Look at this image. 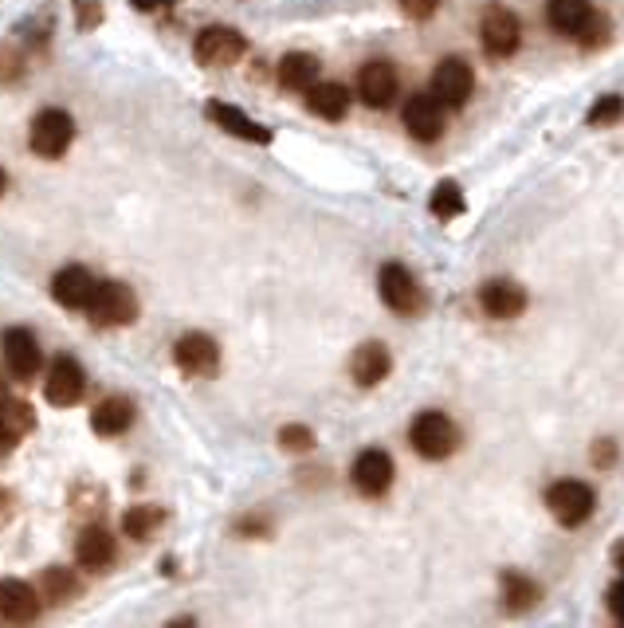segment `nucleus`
<instances>
[{"mask_svg":"<svg viewBox=\"0 0 624 628\" xmlns=\"http://www.w3.org/2000/svg\"><path fill=\"white\" fill-rule=\"evenodd\" d=\"M244 52H247L244 31L228 28V24H213V28L196 31L193 40V60L201 67H232V63L244 60Z\"/></svg>","mask_w":624,"mask_h":628,"instance_id":"4","label":"nucleus"},{"mask_svg":"<svg viewBox=\"0 0 624 628\" xmlns=\"http://www.w3.org/2000/svg\"><path fill=\"white\" fill-rule=\"evenodd\" d=\"M21 55L12 52V48H0V82H12V79H21Z\"/></svg>","mask_w":624,"mask_h":628,"instance_id":"35","label":"nucleus"},{"mask_svg":"<svg viewBox=\"0 0 624 628\" xmlns=\"http://www.w3.org/2000/svg\"><path fill=\"white\" fill-rule=\"evenodd\" d=\"M94 326H133L138 322V295L123 279H99L94 295L87 303Z\"/></svg>","mask_w":624,"mask_h":628,"instance_id":"1","label":"nucleus"},{"mask_svg":"<svg viewBox=\"0 0 624 628\" xmlns=\"http://www.w3.org/2000/svg\"><path fill=\"white\" fill-rule=\"evenodd\" d=\"M400 91V79H397V67L390 60H369L366 67L358 72V94L361 103L373 106V111H385L393 106Z\"/></svg>","mask_w":624,"mask_h":628,"instance_id":"13","label":"nucleus"},{"mask_svg":"<svg viewBox=\"0 0 624 628\" xmlns=\"http://www.w3.org/2000/svg\"><path fill=\"white\" fill-rule=\"evenodd\" d=\"M499 593H502V605L511 608V613H522V608H534L538 601H543V589H538V581L526 574H519V569H507V574L499 577Z\"/></svg>","mask_w":624,"mask_h":628,"instance_id":"26","label":"nucleus"},{"mask_svg":"<svg viewBox=\"0 0 624 628\" xmlns=\"http://www.w3.org/2000/svg\"><path fill=\"white\" fill-rule=\"evenodd\" d=\"M393 475H397V467H393L390 452L366 448V452H358L354 467H349V484H354L358 495H366V499H381V495L393 487Z\"/></svg>","mask_w":624,"mask_h":628,"instance_id":"10","label":"nucleus"},{"mask_svg":"<svg viewBox=\"0 0 624 628\" xmlns=\"http://www.w3.org/2000/svg\"><path fill=\"white\" fill-rule=\"evenodd\" d=\"M205 114L213 118L225 134H232V138H240V142H252V145H267L271 142V130H267L264 123H256L252 114H244L240 106H232V103H220V99H213V103L205 106Z\"/></svg>","mask_w":624,"mask_h":628,"instance_id":"16","label":"nucleus"},{"mask_svg":"<svg viewBox=\"0 0 624 628\" xmlns=\"http://www.w3.org/2000/svg\"><path fill=\"white\" fill-rule=\"evenodd\" d=\"M471 91H475V75H471V67L460 55H448V60L436 63V72H432V99L436 103L460 111L471 99Z\"/></svg>","mask_w":624,"mask_h":628,"instance_id":"11","label":"nucleus"},{"mask_svg":"<svg viewBox=\"0 0 624 628\" xmlns=\"http://www.w3.org/2000/svg\"><path fill=\"white\" fill-rule=\"evenodd\" d=\"M318 72H322L318 55H310V52H286L283 60H279V87L303 94L310 82H318Z\"/></svg>","mask_w":624,"mask_h":628,"instance_id":"25","label":"nucleus"},{"mask_svg":"<svg viewBox=\"0 0 624 628\" xmlns=\"http://www.w3.org/2000/svg\"><path fill=\"white\" fill-rule=\"evenodd\" d=\"M429 208H432V217H436V220H456L463 208H468V201H463V189L456 185V181H441V185L432 189Z\"/></svg>","mask_w":624,"mask_h":628,"instance_id":"29","label":"nucleus"},{"mask_svg":"<svg viewBox=\"0 0 624 628\" xmlns=\"http://www.w3.org/2000/svg\"><path fill=\"white\" fill-rule=\"evenodd\" d=\"M381 303L393 310V315H420L424 310V291H420L417 275H412L405 264H385L378 275Z\"/></svg>","mask_w":624,"mask_h":628,"instance_id":"5","label":"nucleus"},{"mask_svg":"<svg viewBox=\"0 0 624 628\" xmlns=\"http://www.w3.org/2000/svg\"><path fill=\"white\" fill-rule=\"evenodd\" d=\"M174 361L184 377H213L220 370V346L201 330H189L174 342Z\"/></svg>","mask_w":624,"mask_h":628,"instance_id":"8","label":"nucleus"},{"mask_svg":"<svg viewBox=\"0 0 624 628\" xmlns=\"http://www.w3.org/2000/svg\"><path fill=\"white\" fill-rule=\"evenodd\" d=\"M43 601H52V605H67V601L75 598L82 589V581L75 577V569L67 566H52V569H43Z\"/></svg>","mask_w":624,"mask_h":628,"instance_id":"28","label":"nucleus"},{"mask_svg":"<svg viewBox=\"0 0 624 628\" xmlns=\"http://www.w3.org/2000/svg\"><path fill=\"white\" fill-rule=\"evenodd\" d=\"M409 444L420 460H448L460 448V428L451 424L448 412L429 409L409 424Z\"/></svg>","mask_w":624,"mask_h":628,"instance_id":"2","label":"nucleus"},{"mask_svg":"<svg viewBox=\"0 0 624 628\" xmlns=\"http://www.w3.org/2000/svg\"><path fill=\"white\" fill-rule=\"evenodd\" d=\"M162 523H165V511H162V507H154V503H138V507H130V511L123 515L126 538H138V542L154 538L157 530H162Z\"/></svg>","mask_w":624,"mask_h":628,"instance_id":"27","label":"nucleus"},{"mask_svg":"<svg viewBox=\"0 0 624 628\" xmlns=\"http://www.w3.org/2000/svg\"><path fill=\"white\" fill-rule=\"evenodd\" d=\"M480 40H483V52L492 55V60H507V55H514L519 52V40H522L519 16H514L511 9H502V4H492L480 21Z\"/></svg>","mask_w":624,"mask_h":628,"instance_id":"7","label":"nucleus"},{"mask_svg":"<svg viewBox=\"0 0 624 628\" xmlns=\"http://www.w3.org/2000/svg\"><path fill=\"white\" fill-rule=\"evenodd\" d=\"M604 605H609V613L624 625V577H616L613 586L604 589Z\"/></svg>","mask_w":624,"mask_h":628,"instance_id":"36","label":"nucleus"},{"mask_svg":"<svg viewBox=\"0 0 624 628\" xmlns=\"http://www.w3.org/2000/svg\"><path fill=\"white\" fill-rule=\"evenodd\" d=\"M114 557H118V550H114L111 530L106 526H82L79 538H75V562H79V569L103 574V569L114 566Z\"/></svg>","mask_w":624,"mask_h":628,"instance_id":"18","label":"nucleus"},{"mask_svg":"<svg viewBox=\"0 0 624 628\" xmlns=\"http://www.w3.org/2000/svg\"><path fill=\"white\" fill-rule=\"evenodd\" d=\"M436 9H441V0H400V12L409 21H429V16H436Z\"/></svg>","mask_w":624,"mask_h":628,"instance_id":"34","label":"nucleus"},{"mask_svg":"<svg viewBox=\"0 0 624 628\" xmlns=\"http://www.w3.org/2000/svg\"><path fill=\"white\" fill-rule=\"evenodd\" d=\"M279 448L291 456L315 452V428H307V424H283L279 428Z\"/></svg>","mask_w":624,"mask_h":628,"instance_id":"30","label":"nucleus"},{"mask_svg":"<svg viewBox=\"0 0 624 628\" xmlns=\"http://www.w3.org/2000/svg\"><path fill=\"white\" fill-rule=\"evenodd\" d=\"M72 142H75V118L67 111L48 106V111H40L36 118H31L28 145H31V154L36 157L55 162V157H63L67 150H72Z\"/></svg>","mask_w":624,"mask_h":628,"instance_id":"3","label":"nucleus"},{"mask_svg":"<svg viewBox=\"0 0 624 628\" xmlns=\"http://www.w3.org/2000/svg\"><path fill=\"white\" fill-rule=\"evenodd\" d=\"M307 111L327 118V123H339L349 111V91L342 82H310L307 87Z\"/></svg>","mask_w":624,"mask_h":628,"instance_id":"24","label":"nucleus"},{"mask_svg":"<svg viewBox=\"0 0 624 628\" xmlns=\"http://www.w3.org/2000/svg\"><path fill=\"white\" fill-rule=\"evenodd\" d=\"M0 389H4V377H0Z\"/></svg>","mask_w":624,"mask_h":628,"instance_id":"42","label":"nucleus"},{"mask_svg":"<svg viewBox=\"0 0 624 628\" xmlns=\"http://www.w3.org/2000/svg\"><path fill=\"white\" fill-rule=\"evenodd\" d=\"M0 350H4V366H9V373L16 377V382H28V377L40 373L43 354H40V342H36L31 330L9 326L4 334H0Z\"/></svg>","mask_w":624,"mask_h":628,"instance_id":"12","label":"nucleus"},{"mask_svg":"<svg viewBox=\"0 0 624 628\" xmlns=\"http://www.w3.org/2000/svg\"><path fill=\"white\" fill-rule=\"evenodd\" d=\"M621 118H624V99L621 94H604L601 103L585 114V123L589 126H613V123H621Z\"/></svg>","mask_w":624,"mask_h":628,"instance_id":"31","label":"nucleus"},{"mask_svg":"<svg viewBox=\"0 0 624 628\" xmlns=\"http://www.w3.org/2000/svg\"><path fill=\"white\" fill-rule=\"evenodd\" d=\"M16 518V495L9 487H0V526H9Z\"/></svg>","mask_w":624,"mask_h":628,"instance_id":"38","label":"nucleus"},{"mask_svg":"<svg viewBox=\"0 0 624 628\" xmlns=\"http://www.w3.org/2000/svg\"><path fill=\"white\" fill-rule=\"evenodd\" d=\"M130 4L138 12H157V9H165V4H177V0H130Z\"/></svg>","mask_w":624,"mask_h":628,"instance_id":"39","label":"nucleus"},{"mask_svg":"<svg viewBox=\"0 0 624 628\" xmlns=\"http://www.w3.org/2000/svg\"><path fill=\"white\" fill-rule=\"evenodd\" d=\"M613 566L624 574V538H621V542H616V547H613Z\"/></svg>","mask_w":624,"mask_h":628,"instance_id":"40","label":"nucleus"},{"mask_svg":"<svg viewBox=\"0 0 624 628\" xmlns=\"http://www.w3.org/2000/svg\"><path fill=\"white\" fill-rule=\"evenodd\" d=\"M82 393H87V373H82V366L72 354H60V358L52 361V370H48V382H43L48 405L72 409V405L82 401Z\"/></svg>","mask_w":624,"mask_h":628,"instance_id":"9","label":"nucleus"},{"mask_svg":"<svg viewBox=\"0 0 624 628\" xmlns=\"http://www.w3.org/2000/svg\"><path fill=\"white\" fill-rule=\"evenodd\" d=\"M94 283H99V279L82 268V264H67V268L55 271L52 295H55V303H60V307L87 310V303H91V295H94Z\"/></svg>","mask_w":624,"mask_h":628,"instance_id":"20","label":"nucleus"},{"mask_svg":"<svg viewBox=\"0 0 624 628\" xmlns=\"http://www.w3.org/2000/svg\"><path fill=\"white\" fill-rule=\"evenodd\" d=\"M589 460H594L597 467H613L616 464V440H597L594 444V452H589Z\"/></svg>","mask_w":624,"mask_h":628,"instance_id":"37","label":"nucleus"},{"mask_svg":"<svg viewBox=\"0 0 624 628\" xmlns=\"http://www.w3.org/2000/svg\"><path fill=\"white\" fill-rule=\"evenodd\" d=\"M400 123L417 142H436L444 134V106L432 94H412L400 111Z\"/></svg>","mask_w":624,"mask_h":628,"instance_id":"17","label":"nucleus"},{"mask_svg":"<svg viewBox=\"0 0 624 628\" xmlns=\"http://www.w3.org/2000/svg\"><path fill=\"white\" fill-rule=\"evenodd\" d=\"M40 593L36 586L21 581V577H0V617L9 620V625H31V620L40 617Z\"/></svg>","mask_w":624,"mask_h":628,"instance_id":"14","label":"nucleus"},{"mask_svg":"<svg viewBox=\"0 0 624 628\" xmlns=\"http://www.w3.org/2000/svg\"><path fill=\"white\" fill-rule=\"evenodd\" d=\"M393 370V358H390V346L385 342H361L354 358H349V377L361 385V389H373L390 377Z\"/></svg>","mask_w":624,"mask_h":628,"instance_id":"19","label":"nucleus"},{"mask_svg":"<svg viewBox=\"0 0 624 628\" xmlns=\"http://www.w3.org/2000/svg\"><path fill=\"white\" fill-rule=\"evenodd\" d=\"M546 21L558 36H573V40H582L585 31L594 28L597 12L589 0H550L546 4Z\"/></svg>","mask_w":624,"mask_h":628,"instance_id":"21","label":"nucleus"},{"mask_svg":"<svg viewBox=\"0 0 624 628\" xmlns=\"http://www.w3.org/2000/svg\"><path fill=\"white\" fill-rule=\"evenodd\" d=\"M4 189H9V177H4V169H0V193H4Z\"/></svg>","mask_w":624,"mask_h":628,"instance_id":"41","label":"nucleus"},{"mask_svg":"<svg viewBox=\"0 0 624 628\" xmlns=\"http://www.w3.org/2000/svg\"><path fill=\"white\" fill-rule=\"evenodd\" d=\"M75 21H79V28H99L103 24V4L99 0H79V9H75Z\"/></svg>","mask_w":624,"mask_h":628,"instance_id":"32","label":"nucleus"},{"mask_svg":"<svg viewBox=\"0 0 624 628\" xmlns=\"http://www.w3.org/2000/svg\"><path fill=\"white\" fill-rule=\"evenodd\" d=\"M31 428H36V412H31V405L16 401V397H0V452L16 448Z\"/></svg>","mask_w":624,"mask_h":628,"instance_id":"23","label":"nucleus"},{"mask_svg":"<svg viewBox=\"0 0 624 628\" xmlns=\"http://www.w3.org/2000/svg\"><path fill=\"white\" fill-rule=\"evenodd\" d=\"M133 416H138V409H133L130 397H106V401L94 405L91 428H94V436H106V440H114V436H123L126 428H130Z\"/></svg>","mask_w":624,"mask_h":628,"instance_id":"22","label":"nucleus"},{"mask_svg":"<svg viewBox=\"0 0 624 628\" xmlns=\"http://www.w3.org/2000/svg\"><path fill=\"white\" fill-rule=\"evenodd\" d=\"M546 507H550V515L562 526H582L594 515L597 495L594 487L582 484V479H562V484H553L550 491H546Z\"/></svg>","mask_w":624,"mask_h":628,"instance_id":"6","label":"nucleus"},{"mask_svg":"<svg viewBox=\"0 0 624 628\" xmlns=\"http://www.w3.org/2000/svg\"><path fill=\"white\" fill-rule=\"evenodd\" d=\"M480 307L487 319L511 322L526 310V291H522L514 279H487L480 287Z\"/></svg>","mask_w":624,"mask_h":628,"instance_id":"15","label":"nucleus"},{"mask_svg":"<svg viewBox=\"0 0 624 628\" xmlns=\"http://www.w3.org/2000/svg\"><path fill=\"white\" fill-rule=\"evenodd\" d=\"M235 530L244 538H267L271 535V518L267 515H244L240 523H235Z\"/></svg>","mask_w":624,"mask_h":628,"instance_id":"33","label":"nucleus"}]
</instances>
